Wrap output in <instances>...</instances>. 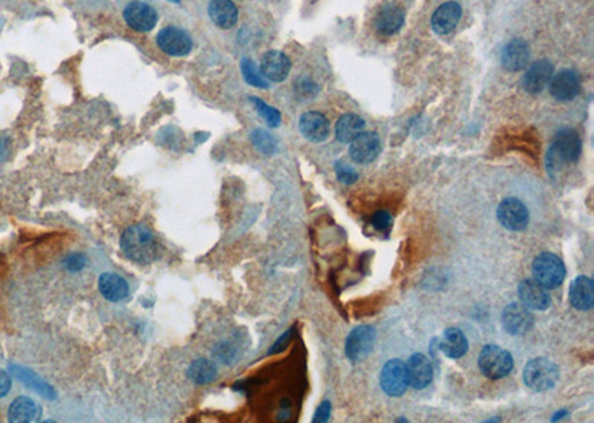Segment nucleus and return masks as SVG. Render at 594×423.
Here are the masks:
<instances>
[{"instance_id": "4", "label": "nucleus", "mask_w": 594, "mask_h": 423, "mask_svg": "<svg viewBox=\"0 0 594 423\" xmlns=\"http://www.w3.org/2000/svg\"><path fill=\"white\" fill-rule=\"evenodd\" d=\"M514 367L511 353L497 345H486L479 355V368L492 380H499L508 376Z\"/></svg>"}, {"instance_id": "32", "label": "nucleus", "mask_w": 594, "mask_h": 423, "mask_svg": "<svg viewBox=\"0 0 594 423\" xmlns=\"http://www.w3.org/2000/svg\"><path fill=\"white\" fill-rule=\"evenodd\" d=\"M213 355L217 361H220L222 364H227V366H231L236 360H238V351L236 348L232 345V343L227 342H222L217 343L213 349Z\"/></svg>"}, {"instance_id": "22", "label": "nucleus", "mask_w": 594, "mask_h": 423, "mask_svg": "<svg viewBox=\"0 0 594 423\" xmlns=\"http://www.w3.org/2000/svg\"><path fill=\"white\" fill-rule=\"evenodd\" d=\"M569 302L578 311H590L594 304L593 281L588 277L573 279L569 288Z\"/></svg>"}, {"instance_id": "40", "label": "nucleus", "mask_w": 594, "mask_h": 423, "mask_svg": "<svg viewBox=\"0 0 594 423\" xmlns=\"http://www.w3.org/2000/svg\"><path fill=\"white\" fill-rule=\"evenodd\" d=\"M5 146H6V144H5L3 141H0V156H3V153H6V152H5Z\"/></svg>"}, {"instance_id": "38", "label": "nucleus", "mask_w": 594, "mask_h": 423, "mask_svg": "<svg viewBox=\"0 0 594 423\" xmlns=\"http://www.w3.org/2000/svg\"><path fill=\"white\" fill-rule=\"evenodd\" d=\"M11 386H12L11 376H9L3 368H0V398L8 395V392L11 391Z\"/></svg>"}, {"instance_id": "12", "label": "nucleus", "mask_w": 594, "mask_h": 423, "mask_svg": "<svg viewBox=\"0 0 594 423\" xmlns=\"http://www.w3.org/2000/svg\"><path fill=\"white\" fill-rule=\"evenodd\" d=\"M550 92L559 101H569L575 98L581 91V81L577 72L573 70H560L557 75H553L550 81Z\"/></svg>"}, {"instance_id": "19", "label": "nucleus", "mask_w": 594, "mask_h": 423, "mask_svg": "<svg viewBox=\"0 0 594 423\" xmlns=\"http://www.w3.org/2000/svg\"><path fill=\"white\" fill-rule=\"evenodd\" d=\"M405 367H408L409 386H412L413 389H423L430 385L434 371L430 360L425 357L423 353H414V355H412L409 362L405 364Z\"/></svg>"}, {"instance_id": "5", "label": "nucleus", "mask_w": 594, "mask_h": 423, "mask_svg": "<svg viewBox=\"0 0 594 423\" xmlns=\"http://www.w3.org/2000/svg\"><path fill=\"white\" fill-rule=\"evenodd\" d=\"M532 272L535 281L539 282L542 287L547 290L557 288L564 281V277H566V268H564L563 262L556 254L551 253L539 254L538 257L533 260Z\"/></svg>"}, {"instance_id": "14", "label": "nucleus", "mask_w": 594, "mask_h": 423, "mask_svg": "<svg viewBox=\"0 0 594 423\" xmlns=\"http://www.w3.org/2000/svg\"><path fill=\"white\" fill-rule=\"evenodd\" d=\"M554 75V67L547 60H539L533 63L528 72L524 73L521 85L529 94H539L546 90Z\"/></svg>"}, {"instance_id": "39", "label": "nucleus", "mask_w": 594, "mask_h": 423, "mask_svg": "<svg viewBox=\"0 0 594 423\" xmlns=\"http://www.w3.org/2000/svg\"><path fill=\"white\" fill-rule=\"evenodd\" d=\"M290 337H291V330H290V331H287V333L284 334V336H282V337H281V339H280L278 342H276V343H275V345H274V348H272V349L269 351V353H274V352H280V351H282V349H284V348L287 346V345H285V343L290 340Z\"/></svg>"}, {"instance_id": "15", "label": "nucleus", "mask_w": 594, "mask_h": 423, "mask_svg": "<svg viewBox=\"0 0 594 423\" xmlns=\"http://www.w3.org/2000/svg\"><path fill=\"white\" fill-rule=\"evenodd\" d=\"M299 130L306 140L321 143L329 139L330 124L320 112H306L300 116Z\"/></svg>"}, {"instance_id": "26", "label": "nucleus", "mask_w": 594, "mask_h": 423, "mask_svg": "<svg viewBox=\"0 0 594 423\" xmlns=\"http://www.w3.org/2000/svg\"><path fill=\"white\" fill-rule=\"evenodd\" d=\"M439 346L446 357L457 360L467 353L468 340L459 328L452 327L443 333V337L440 340Z\"/></svg>"}, {"instance_id": "37", "label": "nucleus", "mask_w": 594, "mask_h": 423, "mask_svg": "<svg viewBox=\"0 0 594 423\" xmlns=\"http://www.w3.org/2000/svg\"><path fill=\"white\" fill-rule=\"evenodd\" d=\"M85 263H86L85 255H82V254H73V255H70V257H68L66 260V266H67L68 270L77 272V270H81L85 266Z\"/></svg>"}, {"instance_id": "16", "label": "nucleus", "mask_w": 594, "mask_h": 423, "mask_svg": "<svg viewBox=\"0 0 594 423\" xmlns=\"http://www.w3.org/2000/svg\"><path fill=\"white\" fill-rule=\"evenodd\" d=\"M519 296L524 306L535 311H547L551 306V297L539 282L535 279H524L519 285Z\"/></svg>"}, {"instance_id": "34", "label": "nucleus", "mask_w": 594, "mask_h": 423, "mask_svg": "<svg viewBox=\"0 0 594 423\" xmlns=\"http://www.w3.org/2000/svg\"><path fill=\"white\" fill-rule=\"evenodd\" d=\"M372 224H373V228L376 230H379V232H383V233L388 235L390 230H391V228H392V215L388 211H385V210L374 213L373 217H372Z\"/></svg>"}, {"instance_id": "36", "label": "nucleus", "mask_w": 594, "mask_h": 423, "mask_svg": "<svg viewBox=\"0 0 594 423\" xmlns=\"http://www.w3.org/2000/svg\"><path fill=\"white\" fill-rule=\"evenodd\" d=\"M330 413H332V404H330V401H324L323 404L316 409V411H315V415H314V423H324V422H327L329 420V417H330Z\"/></svg>"}, {"instance_id": "33", "label": "nucleus", "mask_w": 594, "mask_h": 423, "mask_svg": "<svg viewBox=\"0 0 594 423\" xmlns=\"http://www.w3.org/2000/svg\"><path fill=\"white\" fill-rule=\"evenodd\" d=\"M18 376H21V379L27 383V385L30 388H33L35 391H37L39 393H41V395H45L46 398H51V400L55 397L54 389L51 386H49V385H46V383L44 380L37 379L35 375H32V373H28V371H18Z\"/></svg>"}, {"instance_id": "28", "label": "nucleus", "mask_w": 594, "mask_h": 423, "mask_svg": "<svg viewBox=\"0 0 594 423\" xmlns=\"http://www.w3.org/2000/svg\"><path fill=\"white\" fill-rule=\"evenodd\" d=\"M217 367L215 364L207 358L195 360L189 368H187V377H189L195 385H208L215 380L217 377Z\"/></svg>"}, {"instance_id": "25", "label": "nucleus", "mask_w": 594, "mask_h": 423, "mask_svg": "<svg viewBox=\"0 0 594 423\" xmlns=\"http://www.w3.org/2000/svg\"><path fill=\"white\" fill-rule=\"evenodd\" d=\"M208 15L220 28H232L238 21V9L232 0H211L208 5Z\"/></svg>"}, {"instance_id": "11", "label": "nucleus", "mask_w": 594, "mask_h": 423, "mask_svg": "<svg viewBox=\"0 0 594 423\" xmlns=\"http://www.w3.org/2000/svg\"><path fill=\"white\" fill-rule=\"evenodd\" d=\"M124 18L126 24L135 32H151L157 23V12L155 9L144 2H131L124 9Z\"/></svg>"}, {"instance_id": "8", "label": "nucleus", "mask_w": 594, "mask_h": 423, "mask_svg": "<svg viewBox=\"0 0 594 423\" xmlns=\"http://www.w3.org/2000/svg\"><path fill=\"white\" fill-rule=\"evenodd\" d=\"M156 43L170 57H184L192 51V37L178 27H165L157 33Z\"/></svg>"}, {"instance_id": "23", "label": "nucleus", "mask_w": 594, "mask_h": 423, "mask_svg": "<svg viewBox=\"0 0 594 423\" xmlns=\"http://www.w3.org/2000/svg\"><path fill=\"white\" fill-rule=\"evenodd\" d=\"M41 407L37 402L28 397H18L12 401L8 410V419L12 423H30L41 417Z\"/></svg>"}, {"instance_id": "41", "label": "nucleus", "mask_w": 594, "mask_h": 423, "mask_svg": "<svg viewBox=\"0 0 594 423\" xmlns=\"http://www.w3.org/2000/svg\"><path fill=\"white\" fill-rule=\"evenodd\" d=\"M170 2H174V3H180V0H170Z\"/></svg>"}, {"instance_id": "10", "label": "nucleus", "mask_w": 594, "mask_h": 423, "mask_svg": "<svg viewBox=\"0 0 594 423\" xmlns=\"http://www.w3.org/2000/svg\"><path fill=\"white\" fill-rule=\"evenodd\" d=\"M497 214L499 223L508 230L519 232L526 229L529 224V211L526 205L516 198L504 199L498 206Z\"/></svg>"}, {"instance_id": "20", "label": "nucleus", "mask_w": 594, "mask_h": 423, "mask_svg": "<svg viewBox=\"0 0 594 423\" xmlns=\"http://www.w3.org/2000/svg\"><path fill=\"white\" fill-rule=\"evenodd\" d=\"M462 9L457 2H448L437 8V11L434 12L431 26L432 30L437 35H446L450 33L461 19Z\"/></svg>"}, {"instance_id": "17", "label": "nucleus", "mask_w": 594, "mask_h": 423, "mask_svg": "<svg viewBox=\"0 0 594 423\" xmlns=\"http://www.w3.org/2000/svg\"><path fill=\"white\" fill-rule=\"evenodd\" d=\"M529 46L523 39H512L504 46L501 63L505 70L520 72L529 63Z\"/></svg>"}, {"instance_id": "9", "label": "nucleus", "mask_w": 594, "mask_h": 423, "mask_svg": "<svg viewBox=\"0 0 594 423\" xmlns=\"http://www.w3.org/2000/svg\"><path fill=\"white\" fill-rule=\"evenodd\" d=\"M501 322L504 330L511 336H523L533 327V315L523 303H510L504 309Z\"/></svg>"}, {"instance_id": "6", "label": "nucleus", "mask_w": 594, "mask_h": 423, "mask_svg": "<svg viewBox=\"0 0 594 423\" xmlns=\"http://www.w3.org/2000/svg\"><path fill=\"white\" fill-rule=\"evenodd\" d=\"M381 388L390 397H401L409 388L408 367L401 360H390L381 371Z\"/></svg>"}, {"instance_id": "35", "label": "nucleus", "mask_w": 594, "mask_h": 423, "mask_svg": "<svg viewBox=\"0 0 594 423\" xmlns=\"http://www.w3.org/2000/svg\"><path fill=\"white\" fill-rule=\"evenodd\" d=\"M336 175H338L339 181L343 184H354L358 180V173H356L352 166L342 162L336 164Z\"/></svg>"}, {"instance_id": "7", "label": "nucleus", "mask_w": 594, "mask_h": 423, "mask_svg": "<svg viewBox=\"0 0 594 423\" xmlns=\"http://www.w3.org/2000/svg\"><path fill=\"white\" fill-rule=\"evenodd\" d=\"M376 330L372 326H358L355 327L346 337L345 353L349 361L360 362L363 361L374 348Z\"/></svg>"}, {"instance_id": "1", "label": "nucleus", "mask_w": 594, "mask_h": 423, "mask_svg": "<svg viewBox=\"0 0 594 423\" xmlns=\"http://www.w3.org/2000/svg\"><path fill=\"white\" fill-rule=\"evenodd\" d=\"M121 250L131 262L148 264L156 259L157 244L153 233L146 226L134 224L122 233Z\"/></svg>"}, {"instance_id": "18", "label": "nucleus", "mask_w": 594, "mask_h": 423, "mask_svg": "<svg viewBox=\"0 0 594 423\" xmlns=\"http://www.w3.org/2000/svg\"><path fill=\"white\" fill-rule=\"evenodd\" d=\"M291 70V63L289 57L280 51H269L262 58L260 72L266 81L282 82Z\"/></svg>"}, {"instance_id": "30", "label": "nucleus", "mask_w": 594, "mask_h": 423, "mask_svg": "<svg viewBox=\"0 0 594 423\" xmlns=\"http://www.w3.org/2000/svg\"><path fill=\"white\" fill-rule=\"evenodd\" d=\"M251 143L257 150L267 156L274 155L276 152V147H278L274 137L263 130H254L251 132Z\"/></svg>"}, {"instance_id": "24", "label": "nucleus", "mask_w": 594, "mask_h": 423, "mask_svg": "<svg viewBox=\"0 0 594 423\" xmlns=\"http://www.w3.org/2000/svg\"><path fill=\"white\" fill-rule=\"evenodd\" d=\"M98 288H100L102 296L108 302H121L130 294L128 282L122 277H119L117 273L112 272L102 275L100 279H98Z\"/></svg>"}, {"instance_id": "21", "label": "nucleus", "mask_w": 594, "mask_h": 423, "mask_svg": "<svg viewBox=\"0 0 594 423\" xmlns=\"http://www.w3.org/2000/svg\"><path fill=\"white\" fill-rule=\"evenodd\" d=\"M404 24L403 9L395 5H386L374 18L376 32L382 36H392L397 33Z\"/></svg>"}, {"instance_id": "31", "label": "nucleus", "mask_w": 594, "mask_h": 423, "mask_svg": "<svg viewBox=\"0 0 594 423\" xmlns=\"http://www.w3.org/2000/svg\"><path fill=\"white\" fill-rule=\"evenodd\" d=\"M250 101L254 104L256 110L259 112V115L263 117L267 125L276 128L281 124V113L276 110L275 107L266 104L263 100H260V98H256V97H251Z\"/></svg>"}, {"instance_id": "2", "label": "nucleus", "mask_w": 594, "mask_h": 423, "mask_svg": "<svg viewBox=\"0 0 594 423\" xmlns=\"http://www.w3.org/2000/svg\"><path fill=\"white\" fill-rule=\"evenodd\" d=\"M581 155V139L579 135L571 130V128H563L553 141V146L547 153V168L550 174L554 177L556 171L562 170L564 165H572L579 159Z\"/></svg>"}, {"instance_id": "27", "label": "nucleus", "mask_w": 594, "mask_h": 423, "mask_svg": "<svg viewBox=\"0 0 594 423\" xmlns=\"http://www.w3.org/2000/svg\"><path fill=\"white\" fill-rule=\"evenodd\" d=\"M364 119L358 115L346 113L341 116V119L336 124L334 132L341 143H351L356 135H360L364 130Z\"/></svg>"}, {"instance_id": "29", "label": "nucleus", "mask_w": 594, "mask_h": 423, "mask_svg": "<svg viewBox=\"0 0 594 423\" xmlns=\"http://www.w3.org/2000/svg\"><path fill=\"white\" fill-rule=\"evenodd\" d=\"M241 72H242L245 82L249 85L256 86V88H262V90L269 88V83H267L265 76L262 75L260 68L257 67L256 63L253 60H250V58H244V60L241 61Z\"/></svg>"}, {"instance_id": "3", "label": "nucleus", "mask_w": 594, "mask_h": 423, "mask_svg": "<svg viewBox=\"0 0 594 423\" xmlns=\"http://www.w3.org/2000/svg\"><path fill=\"white\" fill-rule=\"evenodd\" d=\"M523 380L526 386L535 392H547L556 386L559 380V368L556 364L547 358H535L524 367Z\"/></svg>"}, {"instance_id": "13", "label": "nucleus", "mask_w": 594, "mask_h": 423, "mask_svg": "<svg viewBox=\"0 0 594 423\" xmlns=\"http://www.w3.org/2000/svg\"><path fill=\"white\" fill-rule=\"evenodd\" d=\"M381 139L374 132H361L351 141L349 155L356 164H370L381 153Z\"/></svg>"}]
</instances>
